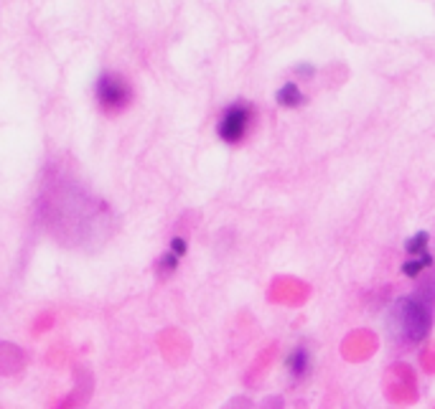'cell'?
Returning a JSON list of instances; mask_svg holds the SVG:
<instances>
[{
  "instance_id": "1",
  "label": "cell",
  "mask_w": 435,
  "mask_h": 409,
  "mask_svg": "<svg viewBox=\"0 0 435 409\" xmlns=\"http://www.w3.org/2000/svg\"><path fill=\"white\" fill-rule=\"evenodd\" d=\"M94 97H97L99 110L105 114H120L125 112L130 102H133V87H130V82L125 77H120L115 71H105L97 79Z\"/></svg>"
},
{
  "instance_id": "6",
  "label": "cell",
  "mask_w": 435,
  "mask_h": 409,
  "mask_svg": "<svg viewBox=\"0 0 435 409\" xmlns=\"http://www.w3.org/2000/svg\"><path fill=\"white\" fill-rule=\"evenodd\" d=\"M430 265H433V257H430V254L425 252V254H420V260L405 262V265H402V272H405L407 277H418L422 272V269L430 267Z\"/></svg>"
},
{
  "instance_id": "2",
  "label": "cell",
  "mask_w": 435,
  "mask_h": 409,
  "mask_svg": "<svg viewBox=\"0 0 435 409\" xmlns=\"http://www.w3.org/2000/svg\"><path fill=\"white\" fill-rule=\"evenodd\" d=\"M250 127V110L245 105H232L222 114L217 133L224 142H239Z\"/></svg>"
},
{
  "instance_id": "5",
  "label": "cell",
  "mask_w": 435,
  "mask_h": 409,
  "mask_svg": "<svg viewBox=\"0 0 435 409\" xmlns=\"http://www.w3.org/2000/svg\"><path fill=\"white\" fill-rule=\"evenodd\" d=\"M288 369H290V374H295V376L306 374V369H308V353L303 351V348H298V351L290 353L288 356Z\"/></svg>"
},
{
  "instance_id": "8",
  "label": "cell",
  "mask_w": 435,
  "mask_h": 409,
  "mask_svg": "<svg viewBox=\"0 0 435 409\" xmlns=\"http://www.w3.org/2000/svg\"><path fill=\"white\" fill-rule=\"evenodd\" d=\"M176 265H178V257H173V254H163V260L158 262V267H163V272H173Z\"/></svg>"
},
{
  "instance_id": "9",
  "label": "cell",
  "mask_w": 435,
  "mask_h": 409,
  "mask_svg": "<svg viewBox=\"0 0 435 409\" xmlns=\"http://www.w3.org/2000/svg\"><path fill=\"white\" fill-rule=\"evenodd\" d=\"M171 254H173V257H183V254H186V239H181V237L171 239Z\"/></svg>"
},
{
  "instance_id": "4",
  "label": "cell",
  "mask_w": 435,
  "mask_h": 409,
  "mask_svg": "<svg viewBox=\"0 0 435 409\" xmlns=\"http://www.w3.org/2000/svg\"><path fill=\"white\" fill-rule=\"evenodd\" d=\"M278 102H280L283 107H298L303 102V92H301V87L298 84H285L280 87V92H278Z\"/></svg>"
},
{
  "instance_id": "7",
  "label": "cell",
  "mask_w": 435,
  "mask_h": 409,
  "mask_svg": "<svg viewBox=\"0 0 435 409\" xmlns=\"http://www.w3.org/2000/svg\"><path fill=\"white\" fill-rule=\"evenodd\" d=\"M428 241H430L428 232H418L415 237H410V239H407L405 252L407 254H425V247H428Z\"/></svg>"
},
{
  "instance_id": "3",
  "label": "cell",
  "mask_w": 435,
  "mask_h": 409,
  "mask_svg": "<svg viewBox=\"0 0 435 409\" xmlns=\"http://www.w3.org/2000/svg\"><path fill=\"white\" fill-rule=\"evenodd\" d=\"M407 305H410V311L405 313L407 336L413 341L425 339V333H428V328H430V311L428 308H422L420 303H407Z\"/></svg>"
}]
</instances>
